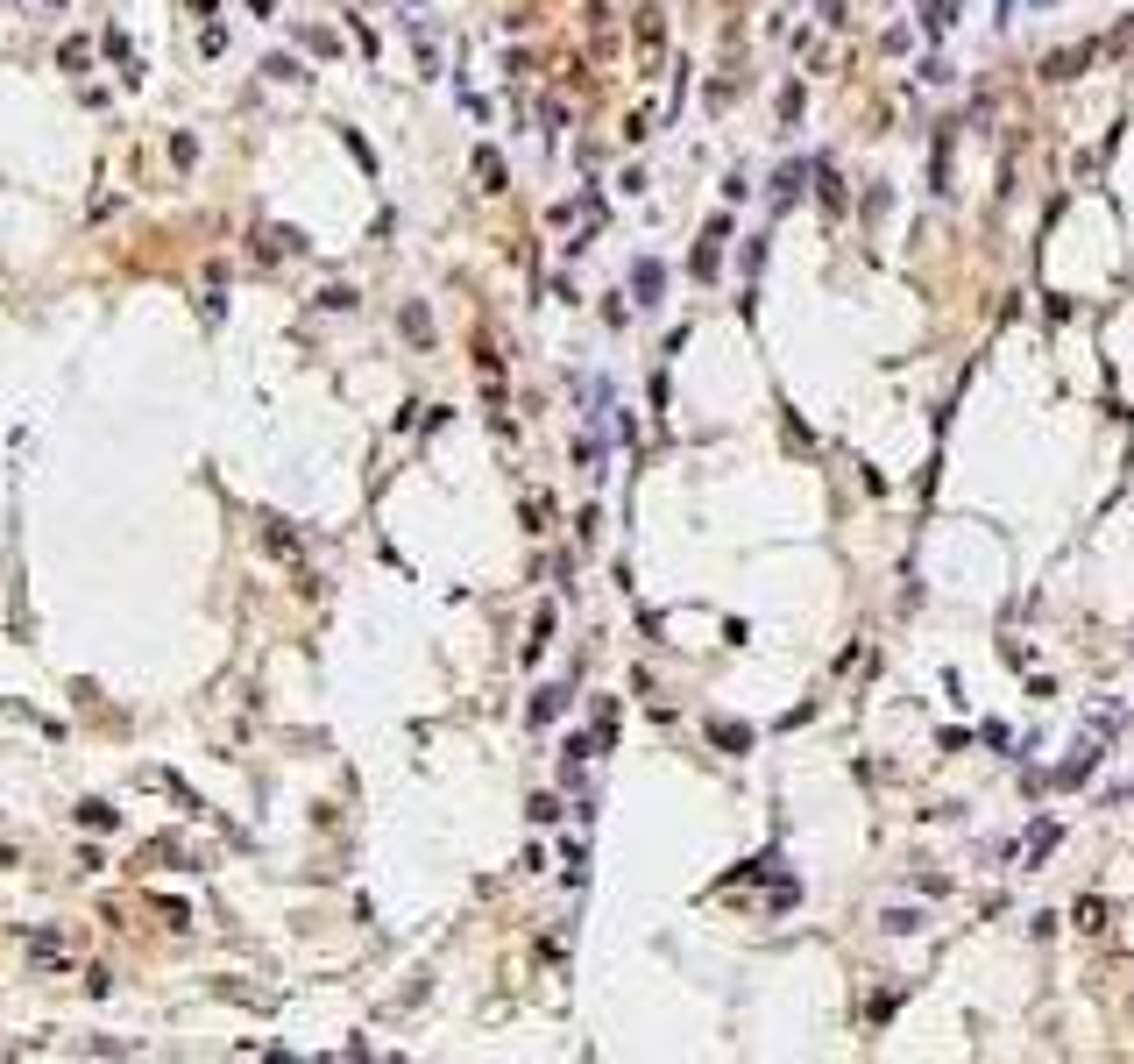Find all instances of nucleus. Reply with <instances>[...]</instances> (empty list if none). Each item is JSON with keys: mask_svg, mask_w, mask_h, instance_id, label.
Listing matches in <instances>:
<instances>
[{"mask_svg": "<svg viewBox=\"0 0 1134 1064\" xmlns=\"http://www.w3.org/2000/svg\"><path fill=\"white\" fill-rule=\"evenodd\" d=\"M659 298V263H639V306H653Z\"/></svg>", "mask_w": 1134, "mask_h": 1064, "instance_id": "1", "label": "nucleus"}, {"mask_svg": "<svg viewBox=\"0 0 1134 1064\" xmlns=\"http://www.w3.org/2000/svg\"><path fill=\"white\" fill-rule=\"evenodd\" d=\"M1078 922H1085V930H1106V902H1078Z\"/></svg>", "mask_w": 1134, "mask_h": 1064, "instance_id": "2", "label": "nucleus"}]
</instances>
